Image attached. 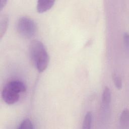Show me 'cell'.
Segmentation results:
<instances>
[{"label": "cell", "instance_id": "6da1fadb", "mask_svg": "<svg viewBox=\"0 0 129 129\" xmlns=\"http://www.w3.org/2000/svg\"><path fill=\"white\" fill-rule=\"evenodd\" d=\"M30 53L37 70L39 72H43L49 62V56L44 44L39 40L33 41L30 45Z\"/></svg>", "mask_w": 129, "mask_h": 129}, {"label": "cell", "instance_id": "7a4b0ae2", "mask_svg": "<svg viewBox=\"0 0 129 129\" xmlns=\"http://www.w3.org/2000/svg\"><path fill=\"white\" fill-rule=\"evenodd\" d=\"M25 84L19 80L9 82L4 87L2 92L3 100L8 104H12L19 99L20 93L26 91Z\"/></svg>", "mask_w": 129, "mask_h": 129}, {"label": "cell", "instance_id": "3957f363", "mask_svg": "<svg viewBox=\"0 0 129 129\" xmlns=\"http://www.w3.org/2000/svg\"><path fill=\"white\" fill-rule=\"evenodd\" d=\"M19 33L25 38H31L36 32V26L34 21L27 17H22L17 23Z\"/></svg>", "mask_w": 129, "mask_h": 129}, {"label": "cell", "instance_id": "277c9868", "mask_svg": "<svg viewBox=\"0 0 129 129\" xmlns=\"http://www.w3.org/2000/svg\"><path fill=\"white\" fill-rule=\"evenodd\" d=\"M111 103V92L108 87H105L103 90L102 96V103L101 106V117L104 119H106L109 113L110 105Z\"/></svg>", "mask_w": 129, "mask_h": 129}, {"label": "cell", "instance_id": "5b68a950", "mask_svg": "<svg viewBox=\"0 0 129 129\" xmlns=\"http://www.w3.org/2000/svg\"><path fill=\"white\" fill-rule=\"evenodd\" d=\"M54 1L39 0L37 5V10L38 13H42L50 9L54 4Z\"/></svg>", "mask_w": 129, "mask_h": 129}, {"label": "cell", "instance_id": "8992f818", "mask_svg": "<svg viewBox=\"0 0 129 129\" xmlns=\"http://www.w3.org/2000/svg\"><path fill=\"white\" fill-rule=\"evenodd\" d=\"M119 123L121 128H127L128 127L129 114L127 109H124L122 112L119 118Z\"/></svg>", "mask_w": 129, "mask_h": 129}, {"label": "cell", "instance_id": "52a82bcc", "mask_svg": "<svg viewBox=\"0 0 129 129\" xmlns=\"http://www.w3.org/2000/svg\"><path fill=\"white\" fill-rule=\"evenodd\" d=\"M9 24V17L6 14H4L1 17L0 22V37L2 38L6 33Z\"/></svg>", "mask_w": 129, "mask_h": 129}, {"label": "cell", "instance_id": "ba28073f", "mask_svg": "<svg viewBox=\"0 0 129 129\" xmlns=\"http://www.w3.org/2000/svg\"><path fill=\"white\" fill-rule=\"evenodd\" d=\"M92 122V114L91 112H88L85 115L83 122V129H90L91 127Z\"/></svg>", "mask_w": 129, "mask_h": 129}, {"label": "cell", "instance_id": "9c48e42d", "mask_svg": "<svg viewBox=\"0 0 129 129\" xmlns=\"http://www.w3.org/2000/svg\"><path fill=\"white\" fill-rule=\"evenodd\" d=\"M19 129H33L34 128L33 124L29 118L25 119L20 124Z\"/></svg>", "mask_w": 129, "mask_h": 129}, {"label": "cell", "instance_id": "30bf717a", "mask_svg": "<svg viewBox=\"0 0 129 129\" xmlns=\"http://www.w3.org/2000/svg\"><path fill=\"white\" fill-rule=\"evenodd\" d=\"M113 81L115 86L118 89H120L122 88V80L120 77L117 76H114L113 77Z\"/></svg>", "mask_w": 129, "mask_h": 129}, {"label": "cell", "instance_id": "8fae6325", "mask_svg": "<svg viewBox=\"0 0 129 129\" xmlns=\"http://www.w3.org/2000/svg\"><path fill=\"white\" fill-rule=\"evenodd\" d=\"M123 41L125 46L127 48L128 47V35L127 33H125L123 35Z\"/></svg>", "mask_w": 129, "mask_h": 129}, {"label": "cell", "instance_id": "7c38bea8", "mask_svg": "<svg viewBox=\"0 0 129 129\" xmlns=\"http://www.w3.org/2000/svg\"><path fill=\"white\" fill-rule=\"evenodd\" d=\"M7 3V1L6 0H1L0 1V10H2V9L5 7Z\"/></svg>", "mask_w": 129, "mask_h": 129}]
</instances>
